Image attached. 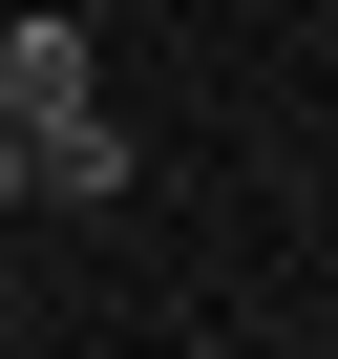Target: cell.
<instances>
[{
  "label": "cell",
  "instance_id": "obj_2",
  "mask_svg": "<svg viewBox=\"0 0 338 359\" xmlns=\"http://www.w3.org/2000/svg\"><path fill=\"white\" fill-rule=\"evenodd\" d=\"M22 191H43V169H22V127H0V212H22Z\"/></svg>",
  "mask_w": 338,
  "mask_h": 359
},
{
  "label": "cell",
  "instance_id": "obj_1",
  "mask_svg": "<svg viewBox=\"0 0 338 359\" xmlns=\"http://www.w3.org/2000/svg\"><path fill=\"white\" fill-rule=\"evenodd\" d=\"M85 106H106V64H85V22H64V0H22V22H0V127L43 148V127H85Z\"/></svg>",
  "mask_w": 338,
  "mask_h": 359
}]
</instances>
